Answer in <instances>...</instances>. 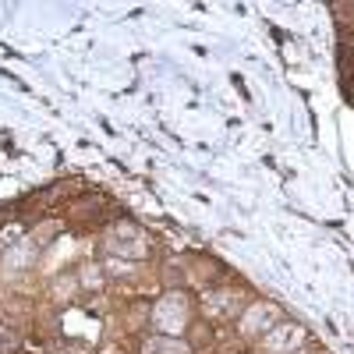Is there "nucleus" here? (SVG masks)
Instances as JSON below:
<instances>
[{
  "instance_id": "obj_2",
  "label": "nucleus",
  "mask_w": 354,
  "mask_h": 354,
  "mask_svg": "<svg viewBox=\"0 0 354 354\" xmlns=\"http://www.w3.org/2000/svg\"><path fill=\"white\" fill-rule=\"evenodd\" d=\"M241 333L245 337H266V333H270L273 326H277V322H280V308L277 305H270V301H252L245 312H241Z\"/></svg>"
},
{
  "instance_id": "obj_5",
  "label": "nucleus",
  "mask_w": 354,
  "mask_h": 354,
  "mask_svg": "<svg viewBox=\"0 0 354 354\" xmlns=\"http://www.w3.org/2000/svg\"><path fill=\"white\" fill-rule=\"evenodd\" d=\"M142 354H195V347L185 337H167V333H153L138 344Z\"/></svg>"
},
{
  "instance_id": "obj_3",
  "label": "nucleus",
  "mask_w": 354,
  "mask_h": 354,
  "mask_svg": "<svg viewBox=\"0 0 354 354\" xmlns=\"http://www.w3.org/2000/svg\"><path fill=\"white\" fill-rule=\"evenodd\" d=\"M202 308L209 312L213 319H234V315H241L248 305H245L234 290H209V294L202 298Z\"/></svg>"
},
{
  "instance_id": "obj_1",
  "label": "nucleus",
  "mask_w": 354,
  "mask_h": 354,
  "mask_svg": "<svg viewBox=\"0 0 354 354\" xmlns=\"http://www.w3.org/2000/svg\"><path fill=\"white\" fill-rule=\"evenodd\" d=\"M192 315H195L192 298H188L181 287H177V290H167L163 298L153 305V312H149L156 333H167V337H181V333H188Z\"/></svg>"
},
{
  "instance_id": "obj_6",
  "label": "nucleus",
  "mask_w": 354,
  "mask_h": 354,
  "mask_svg": "<svg viewBox=\"0 0 354 354\" xmlns=\"http://www.w3.org/2000/svg\"><path fill=\"white\" fill-rule=\"evenodd\" d=\"M18 344H21V337H18L15 330L0 326V354H15V351H18Z\"/></svg>"
},
{
  "instance_id": "obj_4",
  "label": "nucleus",
  "mask_w": 354,
  "mask_h": 354,
  "mask_svg": "<svg viewBox=\"0 0 354 354\" xmlns=\"http://www.w3.org/2000/svg\"><path fill=\"white\" fill-rule=\"evenodd\" d=\"M298 344H305V333H301V326H294V322H277V326L262 337V347L270 354H283Z\"/></svg>"
}]
</instances>
